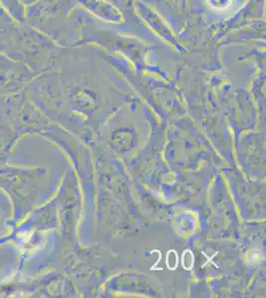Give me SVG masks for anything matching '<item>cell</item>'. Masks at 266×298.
<instances>
[{
	"mask_svg": "<svg viewBox=\"0 0 266 298\" xmlns=\"http://www.w3.org/2000/svg\"><path fill=\"white\" fill-rule=\"evenodd\" d=\"M166 264H167V267L172 271L177 268V266H178V255H177L175 250L172 249L168 252Z\"/></svg>",
	"mask_w": 266,
	"mask_h": 298,
	"instance_id": "cell-1",
	"label": "cell"
},
{
	"mask_svg": "<svg viewBox=\"0 0 266 298\" xmlns=\"http://www.w3.org/2000/svg\"><path fill=\"white\" fill-rule=\"evenodd\" d=\"M194 265V256L190 250H187L183 254V267L186 270H191Z\"/></svg>",
	"mask_w": 266,
	"mask_h": 298,
	"instance_id": "cell-2",
	"label": "cell"
}]
</instances>
